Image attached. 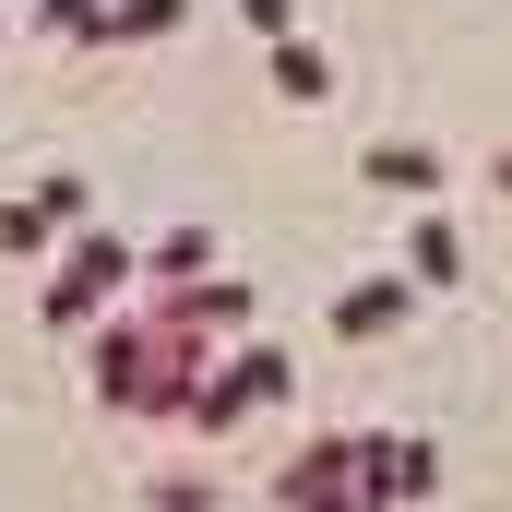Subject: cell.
I'll list each match as a JSON object with an SVG mask.
<instances>
[{
    "label": "cell",
    "mask_w": 512,
    "mask_h": 512,
    "mask_svg": "<svg viewBox=\"0 0 512 512\" xmlns=\"http://www.w3.org/2000/svg\"><path fill=\"white\" fill-rule=\"evenodd\" d=\"M24 24H36V36H60V48H84V24H96V0H36Z\"/></svg>",
    "instance_id": "obj_13"
},
{
    "label": "cell",
    "mask_w": 512,
    "mask_h": 512,
    "mask_svg": "<svg viewBox=\"0 0 512 512\" xmlns=\"http://www.w3.org/2000/svg\"><path fill=\"white\" fill-rule=\"evenodd\" d=\"M155 512H215V489L203 477H155Z\"/></svg>",
    "instance_id": "obj_15"
},
{
    "label": "cell",
    "mask_w": 512,
    "mask_h": 512,
    "mask_svg": "<svg viewBox=\"0 0 512 512\" xmlns=\"http://www.w3.org/2000/svg\"><path fill=\"white\" fill-rule=\"evenodd\" d=\"M453 274H465V227H453V215H417V227H405V286L429 298V286H453Z\"/></svg>",
    "instance_id": "obj_7"
},
{
    "label": "cell",
    "mask_w": 512,
    "mask_h": 512,
    "mask_svg": "<svg viewBox=\"0 0 512 512\" xmlns=\"http://www.w3.org/2000/svg\"><path fill=\"white\" fill-rule=\"evenodd\" d=\"M239 24H251L262 48H274V36H298V0H239Z\"/></svg>",
    "instance_id": "obj_14"
},
{
    "label": "cell",
    "mask_w": 512,
    "mask_h": 512,
    "mask_svg": "<svg viewBox=\"0 0 512 512\" xmlns=\"http://www.w3.org/2000/svg\"><path fill=\"white\" fill-rule=\"evenodd\" d=\"M286 382H298V370H286V346H239L227 370H203V382H191V405H179V429H203V441H215V429H239L251 405H274Z\"/></svg>",
    "instance_id": "obj_3"
},
{
    "label": "cell",
    "mask_w": 512,
    "mask_h": 512,
    "mask_svg": "<svg viewBox=\"0 0 512 512\" xmlns=\"http://www.w3.org/2000/svg\"><path fill=\"white\" fill-rule=\"evenodd\" d=\"M36 203H48V215H60V227H84V215H96V191H84V179H72V167H48V179H36Z\"/></svg>",
    "instance_id": "obj_12"
},
{
    "label": "cell",
    "mask_w": 512,
    "mask_h": 512,
    "mask_svg": "<svg viewBox=\"0 0 512 512\" xmlns=\"http://www.w3.org/2000/svg\"><path fill=\"white\" fill-rule=\"evenodd\" d=\"M131 274H143V251H131L120 227H72L60 262H48V298H36V310H48V334H84V310H96V298H120Z\"/></svg>",
    "instance_id": "obj_2"
},
{
    "label": "cell",
    "mask_w": 512,
    "mask_h": 512,
    "mask_svg": "<svg viewBox=\"0 0 512 512\" xmlns=\"http://www.w3.org/2000/svg\"><path fill=\"white\" fill-rule=\"evenodd\" d=\"M179 24H191V0H96L84 48H155V36H179Z\"/></svg>",
    "instance_id": "obj_6"
},
{
    "label": "cell",
    "mask_w": 512,
    "mask_h": 512,
    "mask_svg": "<svg viewBox=\"0 0 512 512\" xmlns=\"http://www.w3.org/2000/svg\"><path fill=\"white\" fill-rule=\"evenodd\" d=\"M405 322H417V286H405V274H358V286L334 298V334H346V346H382Z\"/></svg>",
    "instance_id": "obj_5"
},
{
    "label": "cell",
    "mask_w": 512,
    "mask_h": 512,
    "mask_svg": "<svg viewBox=\"0 0 512 512\" xmlns=\"http://www.w3.org/2000/svg\"><path fill=\"white\" fill-rule=\"evenodd\" d=\"M0 36H12V24H0Z\"/></svg>",
    "instance_id": "obj_17"
},
{
    "label": "cell",
    "mask_w": 512,
    "mask_h": 512,
    "mask_svg": "<svg viewBox=\"0 0 512 512\" xmlns=\"http://www.w3.org/2000/svg\"><path fill=\"white\" fill-rule=\"evenodd\" d=\"M262 72H274V96H286V108H322V96H334V60H322L310 36H274V48H262Z\"/></svg>",
    "instance_id": "obj_8"
},
{
    "label": "cell",
    "mask_w": 512,
    "mask_h": 512,
    "mask_svg": "<svg viewBox=\"0 0 512 512\" xmlns=\"http://www.w3.org/2000/svg\"><path fill=\"white\" fill-rule=\"evenodd\" d=\"M84 382H96L108 417H155V429H179V405H191V382H203V346L143 298L131 322H108V334L84 346Z\"/></svg>",
    "instance_id": "obj_1"
},
{
    "label": "cell",
    "mask_w": 512,
    "mask_h": 512,
    "mask_svg": "<svg viewBox=\"0 0 512 512\" xmlns=\"http://www.w3.org/2000/svg\"><path fill=\"white\" fill-rule=\"evenodd\" d=\"M143 274H155V298H167V286H203V274H215V227H167V239L143 251Z\"/></svg>",
    "instance_id": "obj_10"
},
{
    "label": "cell",
    "mask_w": 512,
    "mask_h": 512,
    "mask_svg": "<svg viewBox=\"0 0 512 512\" xmlns=\"http://www.w3.org/2000/svg\"><path fill=\"white\" fill-rule=\"evenodd\" d=\"M286 512H370V465H358V429H334V441H310V453H286Z\"/></svg>",
    "instance_id": "obj_4"
},
{
    "label": "cell",
    "mask_w": 512,
    "mask_h": 512,
    "mask_svg": "<svg viewBox=\"0 0 512 512\" xmlns=\"http://www.w3.org/2000/svg\"><path fill=\"white\" fill-rule=\"evenodd\" d=\"M358 167H370L382 191H405V203H429V191H441V143H370Z\"/></svg>",
    "instance_id": "obj_9"
},
{
    "label": "cell",
    "mask_w": 512,
    "mask_h": 512,
    "mask_svg": "<svg viewBox=\"0 0 512 512\" xmlns=\"http://www.w3.org/2000/svg\"><path fill=\"white\" fill-rule=\"evenodd\" d=\"M60 239H72V227H60V215H48L36 191H24V203H0V262H48Z\"/></svg>",
    "instance_id": "obj_11"
},
{
    "label": "cell",
    "mask_w": 512,
    "mask_h": 512,
    "mask_svg": "<svg viewBox=\"0 0 512 512\" xmlns=\"http://www.w3.org/2000/svg\"><path fill=\"white\" fill-rule=\"evenodd\" d=\"M489 179H501V191H512V155H501V167H489Z\"/></svg>",
    "instance_id": "obj_16"
}]
</instances>
